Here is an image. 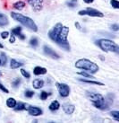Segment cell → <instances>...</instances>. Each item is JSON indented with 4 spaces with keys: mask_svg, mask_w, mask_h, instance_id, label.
Returning a JSON list of instances; mask_svg holds the SVG:
<instances>
[{
    "mask_svg": "<svg viewBox=\"0 0 119 123\" xmlns=\"http://www.w3.org/2000/svg\"><path fill=\"white\" fill-rule=\"evenodd\" d=\"M69 33V28L64 26L62 24H57L55 27L49 31L48 36L52 41H56L62 49L69 51L70 45L67 41V36Z\"/></svg>",
    "mask_w": 119,
    "mask_h": 123,
    "instance_id": "cell-1",
    "label": "cell"
},
{
    "mask_svg": "<svg viewBox=\"0 0 119 123\" xmlns=\"http://www.w3.org/2000/svg\"><path fill=\"white\" fill-rule=\"evenodd\" d=\"M11 16H12L13 19H14V20L17 21V22H19V23H21V24H23V25H24L25 27H27L28 29H30V30H31V31H38L37 25L34 23V21L32 20V19H31V18L23 16V14L14 13V12L11 13Z\"/></svg>",
    "mask_w": 119,
    "mask_h": 123,
    "instance_id": "cell-2",
    "label": "cell"
},
{
    "mask_svg": "<svg viewBox=\"0 0 119 123\" xmlns=\"http://www.w3.org/2000/svg\"><path fill=\"white\" fill-rule=\"evenodd\" d=\"M75 67L78 68L88 70L91 74H95L99 71L98 65H96L95 63H93V62H91V60H88V59H85V58H82V59H79L78 61H76Z\"/></svg>",
    "mask_w": 119,
    "mask_h": 123,
    "instance_id": "cell-3",
    "label": "cell"
},
{
    "mask_svg": "<svg viewBox=\"0 0 119 123\" xmlns=\"http://www.w3.org/2000/svg\"><path fill=\"white\" fill-rule=\"evenodd\" d=\"M97 44L100 47V49H102L103 50H105L107 52L112 51V52H116V53L119 52L118 46L112 41L106 40V39H101V40H99V41H97Z\"/></svg>",
    "mask_w": 119,
    "mask_h": 123,
    "instance_id": "cell-4",
    "label": "cell"
},
{
    "mask_svg": "<svg viewBox=\"0 0 119 123\" xmlns=\"http://www.w3.org/2000/svg\"><path fill=\"white\" fill-rule=\"evenodd\" d=\"M88 96V98L91 101V103H93V105L97 107V108H99V109L101 110L103 105H104V103H105V99H104V97L101 95V94H99V93H88L87 94Z\"/></svg>",
    "mask_w": 119,
    "mask_h": 123,
    "instance_id": "cell-5",
    "label": "cell"
},
{
    "mask_svg": "<svg viewBox=\"0 0 119 123\" xmlns=\"http://www.w3.org/2000/svg\"><path fill=\"white\" fill-rule=\"evenodd\" d=\"M80 15H89V16H94V17H103L104 14H102L101 12L96 10V9H93V8H91L89 7L86 10H82L79 11L78 13Z\"/></svg>",
    "mask_w": 119,
    "mask_h": 123,
    "instance_id": "cell-6",
    "label": "cell"
},
{
    "mask_svg": "<svg viewBox=\"0 0 119 123\" xmlns=\"http://www.w3.org/2000/svg\"><path fill=\"white\" fill-rule=\"evenodd\" d=\"M57 86L58 92L60 93L62 97H67L70 93V87L66 85V84H59L57 83Z\"/></svg>",
    "mask_w": 119,
    "mask_h": 123,
    "instance_id": "cell-7",
    "label": "cell"
},
{
    "mask_svg": "<svg viewBox=\"0 0 119 123\" xmlns=\"http://www.w3.org/2000/svg\"><path fill=\"white\" fill-rule=\"evenodd\" d=\"M28 2L32 6L34 11H40L42 9L43 0H28Z\"/></svg>",
    "mask_w": 119,
    "mask_h": 123,
    "instance_id": "cell-8",
    "label": "cell"
},
{
    "mask_svg": "<svg viewBox=\"0 0 119 123\" xmlns=\"http://www.w3.org/2000/svg\"><path fill=\"white\" fill-rule=\"evenodd\" d=\"M44 52L45 54L48 55V57L51 58H54V59L59 58V55L55 51V50H53L50 47H48V46H44Z\"/></svg>",
    "mask_w": 119,
    "mask_h": 123,
    "instance_id": "cell-9",
    "label": "cell"
},
{
    "mask_svg": "<svg viewBox=\"0 0 119 123\" xmlns=\"http://www.w3.org/2000/svg\"><path fill=\"white\" fill-rule=\"evenodd\" d=\"M28 112L30 115L31 116H40L42 114V111L41 109L40 108H38V107H33V106H30L29 108H28Z\"/></svg>",
    "mask_w": 119,
    "mask_h": 123,
    "instance_id": "cell-10",
    "label": "cell"
},
{
    "mask_svg": "<svg viewBox=\"0 0 119 123\" xmlns=\"http://www.w3.org/2000/svg\"><path fill=\"white\" fill-rule=\"evenodd\" d=\"M63 109H64V111H65V112L66 114H72L74 111L75 107L73 104H64L63 105Z\"/></svg>",
    "mask_w": 119,
    "mask_h": 123,
    "instance_id": "cell-11",
    "label": "cell"
},
{
    "mask_svg": "<svg viewBox=\"0 0 119 123\" xmlns=\"http://www.w3.org/2000/svg\"><path fill=\"white\" fill-rule=\"evenodd\" d=\"M21 31H22V28L18 26V27H15L14 29L12 30V33L14 35H16V36H18V37L20 38V39H22V40H24L25 37H24L23 34L21 33Z\"/></svg>",
    "mask_w": 119,
    "mask_h": 123,
    "instance_id": "cell-12",
    "label": "cell"
},
{
    "mask_svg": "<svg viewBox=\"0 0 119 123\" xmlns=\"http://www.w3.org/2000/svg\"><path fill=\"white\" fill-rule=\"evenodd\" d=\"M32 86L35 89H40L41 87H43L44 86V81L41 79H35L32 83Z\"/></svg>",
    "mask_w": 119,
    "mask_h": 123,
    "instance_id": "cell-13",
    "label": "cell"
},
{
    "mask_svg": "<svg viewBox=\"0 0 119 123\" xmlns=\"http://www.w3.org/2000/svg\"><path fill=\"white\" fill-rule=\"evenodd\" d=\"M34 75H44L47 73V69L44 68H40V67H36L34 68Z\"/></svg>",
    "mask_w": 119,
    "mask_h": 123,
    "instance_id": "cell-14",
    "label": "cell"
},
{
    "mask_svg": "<svg viewBox=\"0 0 119 123\" xmlns=\"http://www.w3.org/2000/svg\"><path fill=\"white\" fill-rule=\"evenodd\" d=\"M23 65V63L16 61L15 59H11V61H10V67H11V68H13V69L18 68L22 67Z\"/></svg>",
    "mask_w": 119,
    "mask_h": 123,
    "instance_id": "cell-15",
    "label": "cell"
},
{
    "mask_svg": "<svg viewBox=\"0 0 119 123\" xmlns=\"http://www.w3.org/2000/svg\"><path fill=\"white\" fill-rule=\"evenodd\" d=\"M8 19L7 17L3 14H0V26H6L8 24Z\"/></svg>",
    "mask_w": 119,
    "mask_h": 123,
    "instance_id": "cell-16",
    "label": "cell"
},
{
    "mask_svg": "<svg viewBox=\"0 0 119 123\" xmlns=\"http://www.w3.org/2000/svg\"><path fill=\"white\" fill-rule=\"evenodd\" d=\"M60 108V104L58 103L57 101H54V102H52L51 104L49 105V110L50 111H57Z\"/></svg>",
    "mask_w": 119,
    "mask_h": 123,
    "instance_id": "cell-17",
    "label": "cell"
},
{
    "mask_svg": "<svg viewBox=\"0 0 119 123\" xmlns=\"http://www.w3.org/2000/svg\"><path fill=\"white\" fill-rule=\"evenodd\" d=\"M24 6H25V4L22 1H18V2L14 4V7L17 10H22V9H23Z\"/></svg>",
    "mask_w": 119,
    "mask_h": 123,
    "instance_id": "cell-18",
    "label": "cell"
},
{
    "mask_svg": "<svg viewBox=\"0 0 119 123\" xmlns=\"http://www.w3.org/2000/svg\"><path fill=\"white\" fill-rule=\"evenodd\" d=\"M6 105L8 107H10V108H14L15 105H16V101L14 98H9L6 101Z\"/></svg>",
    "mask_w": 119,
    "mask_h": 123,
    "instance_id": "cell-19",
    "label": "cell"
},
{
    "mask_svg": "<svg viewBox=\"0 0 119 123\" xmlns=\"http://www.w3.org/2000/svg\"><path fill=\"white\" fill-rule=\"evenodd\" d=\"M80 81L84 83H88V84H92V85H98V86H104L103 83L97 82V81H91V80H85V79H80Z\"/></svg>",
    "mask_w": 119,
    "mask_h": 123,
    "instance_id": "cell-20",
    "label": "cell"
},
{
    "mask_svg": "<svg viewBox=\"0 0 119 123\" xmlns=\"http://www.w3.org/2000/svg\"><path fill=\"white\" fill-rule=\"evenodd\" d=\"M27 106L28 105H26V104H24V103H19L18 104H16V105H15V107H16V108H15V110H16V111L26 110V109H27V108H26Z\"/></svg>",
    "mask_w": 119,
    "mask_h": 123,
    "instance_id": "cell-21",
    "label": "cell"
},
{
    "mask_svg": "<svg viewBox=\"0 0 119 123\" xmlns=\"http://www.w3.org/2000/svg\"><path fill=\"white\" fill-rule=\"evenodd\" d=\"M1 64H2V66H5L6 64V61H7V58L6 56L5 55V53H1Z\"/></svg>",
    "mask_w": 119,
    "mask_h": 123,
    "instance_id": "cell-22",
    "label": "cell"
},
{
    "mask_svg": "<svg viewBox=\"0 0 119 123\" xmlns=\"http://www.w3.org/2000/svg\"><path fill=\"white\" fill-rule=\"evenodd\" d=\"M110 4H111V6H112L114 8H116V9H118L119 8V3L117 0H111V1H110Z\"/></svg>",
    "mask_w": 119,
    "mask_h": 123,
    "instance_id": "cell-23",
    "label": "cell"
},
{
    "mask_svg": "<svg viewBox=\"0 0 119 123\" xmlns=\"http://www.w3.org/2000/svg\"><path fill=\"white\" fill-rule=\"evenodd\" d=\"M78 74H79V75H83V76H85V77H88V78L95 79V77H94V76H92L91 74H87L86 72H79Z\"/></svg>",
    "mask_w": 119,
    "mask_h": 123,
    "instance_id": "cell-24",
    "label": "cell"
},
{
    "mask_svg": "<svg viewBox=\"0 0 119 123\" xmlns=\"http://www.w3.org/2000/svg\"><path fill=\"white\" fill-rule=\"evenodd\" d=\"M110 115H111L116 120H119V112L118 111H111V112H110Z\"/></svg>",
    "mask_w": 119,
    "mask_h": 123,
    "instance_id": "cell-25",
    "label": "cell"
},
{
    "mask_svg": "<svg viewBox=\"0 0 119 123\" xmlns=\"http://www.w3.org/2000/svg\"><path fill=\"white\" fill-rule=\"evenodd\" d=\"M30 44L31 46H33V47H36L38 45V40L37 38H31V41H30Z\"/></svg>",
    "mask_w": 119,
    "mask_h": 123,
    "instance_id": "cell-26",
    "label": "cell"
},
{
    "mask_svg": "<svg viewBox=\"0 0 119 123\" xmlns=\"http://www.w3.org/2000/svg\"><path fill=\"white\" fill-rule=\"evenodd\" d=\"M21 73H22V75H23L24 77H26V78H30V77H31V75H30L26 70H24V69H21Z\"/></svg>",
    "mask_w": 119,
    "mask_h": 123,
    "instance_id": "cell-27",
    "label": "cell"
},
{
    "mask_svg": "<svg viewBox=\"0 0 119 123\" xmlns=\"http://www.w3.org/2000/svg\"><path fill=\"white\" fill-rule=\"evenodd\" d=\"M50 93H48V92H42L40 93V99L41 100H46L47 98H48V96L49 95Z\"/></svg>",
    "mask_w": 119,
    "mask_h": 123,
    "instance_id": "cell-28",
    "label": "cell"
},
{
    "mask_svg": "<svg viewBox=\"0 0 119 123\" xmlns=\"http://www.w3.org/2000/svg\"><path fill=\"white\" fill-rule=\"evenodd\" d=\"M20 83H21L20 78H16L14 82L12 83V85H13V86H14V87H17V86L20 85Z\"/></svg>",
    "mask_w": 119,
    "mask_h": 123,
    "instance_id": "cell-29",
    "label": "cell"
},
{
    "mask_svg": "<svg viewBox=\"0 0 119 123\" xmlns=\"http://www.w3.org/2000/svg\"><path fill=\"white\" fill-rule=\"evenodd\" d=\"M33 95H34V92H32V91H26L25 92V96L27 98H31Z\"/></svg>",
    "mask_w": 119,
    "mask_h": 123,
    "instance_id": "cell-30",
    "label": "cell"
},
{
    "mask_svg": "<svg viewBox=\"0 0 119 123\" xmlns=\"http://www.w3.org/2000/svg\"><path fill=\"white\" fill-rule=\"evenodd\" d=\"M110 27H111V29H112L113 31H118V29H119L118 24H112V25H111Z\"/></svg>",
    "mask_w": 119,
    "mask_h": 123,
    "instance_id": "cell-31",
    "label": "cell"
},
{
    "mask_svg": "<svg viewBox=\"0 0 119 123\" xmlns=\"http://www.w3.org/2000/svg\"><path fill=\"white\" fill-rule=\"evenodd\" d=\"M8 35H9L8 31H4V32L1 33V37H2V39H6L8 37Z\"/></svg>",
    "mask_w": 119,
    "mask_h": 123,
    "instance_id": "cell-32",
    "label": "cell"
},
{
    "mask_svg": "<svg viewBox=\"0 0 119 123\" xmlns=\"http://www.w3.org/2000/svg\"><path fill=\"white\" fill-rule=\"evenodd\" d=\"M0 89H1V90H2L3 92H6V93H8V92H9V91H8V90H7V89L6 88V87H5V86H2L1 84H0Z\"/></svg>",
    "mask_w": 119,
    "mask_h": 123,
    "instance_id": "cell-33",
    "label": "cell"
},
{
    "mask_svg": "<svg viewBox=\"0 0 119 123\" xmlns=\"http://www.w3.org/2000/svg\"><path fill=\"white\" fill-rule=\"evenodd\" d=\"M14 41H15V38H14V36L12 35V36L10 37V42L11 43H14Z\"/></svg>",
    "mask_w": 119,
    "mask_h": 123,
    "instance_id": "cell-34",
    "label": "cell"
},
{
    "mask_svg": "<svg viewBox=\"0 0 119 123\" xmlns=\"http://www.w3.org/2000/svg\"><path fill=\"white\" fill-rule=\"evenodd\" d=\"M75 26H76V27L78 28L79 30H81V26H80V24H79L78 22H76V23H75Z\"/></svg>",
    "mask_w": 119,
    "mask_h": 123,
    "instance_id": "cell-35",
    "label": "cell"
},
{
    "mask_svg": "<svg viewBox=\"0 0 119 123\" xmlns=\"http://www.w3.org/2000/svg\"><path fill=\"white\" fill-rule=\"evenodd\" d=\"M85 3H87V4H91L93 2V0H83Z\"/></svg>",
    "mask_w": 119,
    "mask_h": 123,
    "instance_id": "cell-36",
    "label": "cell"
},
{
    "mask_svg": "<svg viewBox=\"0 0 119 123\" xmlns=\"http://www.w3.org/2000/svg\"><path fill=\"white\" fill-rule=\"evenodd\" d=\"M0 48H1V49L3 48V45H2V44H0Z\"/></svg>",
    "mask_w": 119,
    "mask_h": 123,
    "instance_id": "cell-37",
    "label": "cell"
},
{
    "mask_svg": "<svg viewBox=\"0 0 119 123\" xmlns=\"http://www.w3.org/2000/svg\"><path fill=\"white\" fill-rule=\"evenodd\" d=\"M0 66H1V58H0Z\"/></svg>",
    "mask_w": 119,
    "mask_h": 123,
    "instance_id": "cell-38",
    "label": "cell"
}]
</instances>
